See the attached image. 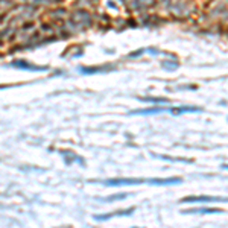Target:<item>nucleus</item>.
<instances>
[{"mask_svg":"<svg viewBox=\"0 0 228 228\" xmlns=\"http://www.w3.org/2000/svg\"><path fill=\"white\" fill-rule=\"evenodd\" d=\"M183 204H192V202H228V198L222 196H185L181 199Z\"/></svg>","mask_w":228,"mask_h":228,"instance_id":"nucleus-1","label":"nucleus"},{"mask_svg":"<svg viewBox=\"0 0 228 228\" xmlns=\"http://www.w3.org/2000/svg\"><path fill=\"white\" fill-rule=\"evenodd\" d=\"M141 183H146L143 180H108V181H103L105 185H137V184H141Z\"/></svg>","mask_w":228,"mask_h":228,"instance_id":"nucleus-2","label":"nucleus"},{"mask_svg":"<svg viewBox=\"0 0 228 228\" xmlns=\"http://www.w3.org/2000/svg\"><path fill=\"white\" fill-rule=\"evenodd\" d=\"M224 210L222 208H216V207H199V208H190V210H184L183 213L184 214H196V213H201V214H211V213H222Z\"/></svg>","mask_w":228,"mask_h":228,"instance_id":"nucleus-3","label":"nucleus"},{"mask_svg":"<svg viewBox=\"0 0 228 228\" xmlns=\"http://www.w3.org/2000/svg\"><path fill=\"white\" fill-rule=\"evenodd\" d=\"M147 183L152 185H173V184L181 183V180L180 178H166V180H149Z\"/></svg>","mask_w":228,"mask_h":228,"instance_id":"nucleus-4","label":"nucleus"},{"mask_svg":"<svg viewBox=\"0 0 228 228\" xmlns=\"http://www.w3.org/2000/svg\"><path fill=\"white\" fill-rule=\"evenodd\" d=\"M167 111L172 113V114H175V116H180V114H185V113H199L201 110L199 108H192V106H184V108H169Z\"/></svg>","mask_w":228,"mask_h":228,"instance_id":"nucleus-5","label":"nucleus"},{"mask_svg":"<svg viewBox=\"0 0 228 228\" xmlns=\"http://www.w3.org/2000/svg\"><path fill=\"white\" fill-rule=\"evenodd\" d=\"M167 111V108H147V110H136L132 111L131 114H143V116H149V114H160V113H164Z\"/></svg>","mask_w":228,"mask_h":228,"instance_id":"nucleus-6","label":"nucleus"},{"mask_svg":"<svg viewBox=\"0 0 228 228\" xmlns=\"http://www.w3.org/2000/svg\"><path fill=\"white\" fill-rule=\"evenodd\" d=\"M132 211H134V208H128V210H122V211H117V213L106 214V216H96L95 219H96V221H105V219H110V218L116 216V214H119V216H126V214H131Z\"/></svg>","mask_w":228,"mask_h":228,"instance_id":"nucleus-7","label":"nucleus"},{"mask_svg":"<svg viewBox=\"0 0 228 228\" xmlns=\"http://www.w3.org/2000/svg\"><path fill=\"white\" fill-rule=\"evenodd\" d=\"M143 102H151V103H167V99L164 98H140Z\"/></svg>","mask_w":228,"mask_h":228,"instance_id":"nucleus-8","label":"nucleus"},{"mask_svg":"<svg viewBox=\"0 0 228 228\" xmlns=\"http://www.w3.org/2000/svg\"><path fill=\"white\" fill-rule=\"evenodd\" d=\"M126 196H128L126 193H123V195H114V196H110L108 201H113V199H125Z\"/></svg>","mask_w":228,"mask_h":228,"instance_id":"nucleus-9","label":"nucleus"},{"mask_svg":"<svg viewBox=\"0 0 228 228\" xmlns=\"http://www.w3.org/2000/svg\"><path fill=\"white\" fill-rule=\"evenodd\" d=\"M222 167H224V169H228V164H224Z\"/></svg>","mask_w":228,"mask_h":228,"instance_id":"nucleus-10","label":"nucleus"}]
</instances>
